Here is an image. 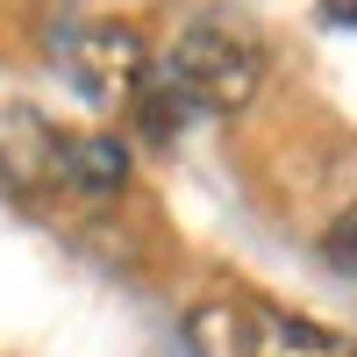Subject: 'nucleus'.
I'll return each mask as SVG.
<instances>
[{"instance_id": "nucleus-1", "label": "nucleus", "mask_w": 357, "mask_h": 357, "mask_svg": "<svg viewBox=\"0 0 357 357\" xmlns=\"http://www.w3.org/2000/svg\"><path fill=\"white\" fill-rule=\"evenodd\" d=\"M158 86L186 114H236L264 86V43L236 22H186L158 57Z\"/></svg>"}, {"instance_id": "nucleus-2", "label": "nucleus", "mask_w": 357, "mask_h": 357, "mask_svg": "<svg viewBox=\"0 0 357 357\" xmlns=\"http://www.w3.org/2000/svg\"><path fill=\"white\" fill-rule=\"evenodd\" d=\"M65 72L93 107H136V93L151 86V43L136 36L129 22H86L65 43Z\"/></svg>"}, {"instance_id": "nucleus-3", "label": "nucleus", "mask_w": 357, "mask_h": 357, "mask_svg": "<svg viewBox=\"0 0 357 357\" xmlns=\"http://www.w3.org/2000/svg\"><path fill=\"white\" fill-rule=\"evenodd\" d=\"M222 329H229V350L222 357H357V343L343 329H329V321L314 314H293V307H215Z\"/></svg>"}, {"instance_id": "nucleus-4", "label": "nucleus", "mask_w": 357, "mask_h": 357, "mask_svg": "<svg viewBox=\"0 0 357 357\" xmlns=\"http://www.w3.org/2000/svg\"><path fill=\"white\" fill-rule=\"evenodd\" d=\"M50 178L86 193V200H107V193L129 186V143L107 136V129H86V136L50 129Z\"/></svg>"}, {"instance_id": "nucleus-5", "label": "nucleus", "mask_w": 357, "mask_h": 357, "mask_svg": "<svg viewBox=\"0 0 357 357\" xmlns=\"http://www.w3.org/2000/svg\"><path fill=\"white\" fill-rule=\"evenodd\" d=\"M321 264L343 272V279H357V200L329 215V229H321Z\"/></svg>"}, {"instance_id": "nucleus-6", "label": "nucleus", "mask_w": 357, "mask_h": 357, "mask_svg": "<svg viewBox=\"0 0 357 357\" xmlns=\"http://www.w3.org/2000/svg\"><path fill=\"white\" fill-rule=\"evenodd\" d=\"M321 15L329 22H357V0H321Z\"/></svg>"}]
</instances>
